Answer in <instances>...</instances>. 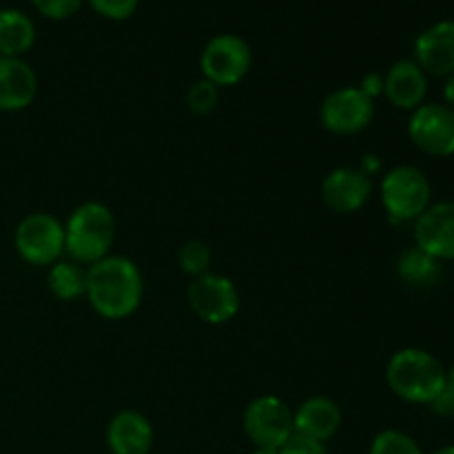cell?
<instances>
[{
  "label": "cell",
  "mask_w": 454,
  "mask_h": 454,
  "mask_svg": "<svg viewBox=\"0 0 454 454\" xmlns=\"http://www.w3.org/2000/svg\"><path fill=\"white\" fill-rule=\"evenodd\" d=\"M145 282L137 264L122 255H106L87 266V300L100 317L118 322L140 309Z\"/></svg>",
  "instance_id": "cell-1"
},
{
  "label": "cell",
  "mask_w": 454,
  "mask_h": 454,
  "mask_svg": "<svg viewBox=\"0 0 454 454\" xmlns=\"http://www.w3.org/2000/svg\"><path fill=\"white\" fill-rule=\"evenodd\" d=\"M388 388L399 399L417 406H430L448 386V371L424 348H402L386 366Z\"/></svg>",
  "instance_id": "cell-2"
},
{
  "label": "cell",
  "mask_w": 454,
  "mask_h": 454,
  "mask_svg": "<svg viewBox=\"0 0 454 454\" xmlns=\"http://www.w3.org/2000/svg\"><path fill=\"white\" fill-rule=\"evenodd\" d=\"M115 242V215L102 202H84L65 224V253L84 266L105 260Z\"/></svg>",
  "instance_id": "cell-3"
},
{
  "label": "cell",
  "mask_w": 454,
  "mask_h": 454,
  "mask_svg": "<svg viewBox=\"0 0 454 454\" xmlns=\"http://www.w3.org/2000/svg\"><path fill=\"white\" fill-rule=\"evenodd\" d=\"M381 204L390 222H415L433 200V184L421 168L412 164H399L390 168L381 180Z\"/></svg>",
  "instance_id": "cell-4"
},
{
  "label": "cell",
  "mask_w": 454,
  "mask_h": 454,
  "mask_svg": "<svg viewBox=\"0 0 454 454\" xmlns=\"http://www.w3.org/2000/svg\"><path fill=\"white\" fill-rule=\"evenodd\" d=\"M253 65V51L244 38L235 34H220L207 43L200 56L204 80L215 87H233L247 78Z\"/></svg>",
  "instance_id": "cell-5"
},
{
  "label": "cell",
  "mask_w": 454,
  "mask_h": 454,
  "mask_svg": "<svg viewBox=\"0 0 454 454\" xmlns=\"http://www.w3.org/2000/svg\"><path fill=\"white\" fill-rule=\"evenodd\" d=\"M13 244L27 264H56L65 253V224L49 213H31L18 224Z\"/></svg>",
  "instance_id": "cell-6"
},
{
  "label": "cell",
  "mask_w": 454,
  "mask_h": 454,
  "mask_svg": "<svg viewBox=\"0 0 454 454\" xmlns=\"http://www.w3.org/2000/svg\"><path fill=\"white\" fill-rule=\"evenodd\" d=\"M244 433L255 448H279L293 437V411L275 395L253 399L244 411Z\"/></svg>",
  "instance_id": "cell-7"
},
{
  "label": "cell",
  "mask_w": 454,
  "mask_h": 454,
  "mask_svg": "<svg viewBox=\"0 0 454 454\" xmlns=\"http://www.w3.org/2000/svg\"><path fill=\"white\" fill-rule=\"evenodd\" d=\"M189 306L204 324L222 326L239 313V291L229 278L217 273H204L189 284Z\"/></svg>",
  "instance_id": "cell-8"
},
{
  "label": "cell",
  "mask_w": 454,
  "mask_h": 454,
  "mask_svg": "<svg viewBox=\"0 0 454 454\" xmlns=\"http://www.w3.org/2000/svg\"><path fill=\"white\" fill-rule=\"evenodd\" d=\"M375 100L359 87H341L328 93L319 109L324 129L335 136H355L372 122Z\"/></svg>",
  "instance_id": "cell-9"
},
{
  "label": "cell",
  "mask_w": 454,
  "mask_h": 454,
  "mask_svg": "<svg viewBox=\"0 0 454 454\" xmlns=\"http://www.w3.org/2000/svg\"><path fill=\"white\" fill-rule=\"evenodd\" d=\"M412 145L434 158L454 155V114L446 105H421L408 122Z\"/></svg>",
  "instance_id": "cell-10"
},
{
  "label": "cell",
  "mask_w": 454,
  "mask_h": 454,
  "mask_svg": "<svg viewBox=\"0 0 454 454\" xmlns=\"http://www.w3.org/2000/svg\"><path fill=\"white\" fill-rule=\"evenodd\" d=\"M415 247L434 260H454V202L430 204L415 220Z\"/></svg>",
  "instance_id": "cell-11"
},
{
  "label": "cell",
  "mask_w": 454,
  "mask_h": 454,
  "mask_svg": "<svg viewBox=\"0 0 454 454\" xmlns=\"http://www.w3.org/2000/svg\"><path fill=\"white\" fill-rule=\"evenodd\" d=\"M372 182L362 168L340 167L333 168L322 182V200L331 211L348 215L364 208L371 200Z\"/></svg>",
  "instance_id": "cell-12"
},
{
  "label": "cell",
  "mask_w": 454,
  "mask_h": 454,
  "mask_svg": "<svg viewBox=\"0 0 454 454\" xmlns=\"http://www.w3.org/2000/svg\"><path fill=\"white\" fill-rule=\"evenodd\" d=\"M415 62L426 75H454V20H442L415 40Z\"/></svg>",
  "instance_id": "cell-13"
},
{
  "label": "cell",
  "mask_w": 454,
  "mask_h": 454,
  "mask_svg": "<svg viewBox=\"0 0 454 454\" xmlns=\"http://www.w3.org/2000/svg\"><path fill=\"white\" fill-rule=\"evenodd\" d=\"M428 93V75L415 60L395 62L384 75V96L395 109L415 111Z\"/></svg>",
  "instance_id": "cell-14"
},
{
  "label": "cell",
  "mask_w": 454,
  "mask_h": 454,
  "mask_svg": "<svg viewBox=\"0 0 454 454\" xmlns=\"http://www.w3.org/2000/svg\"><path fill=\"white\" fill-rule=\"evenodd\" d=\"M153 439V426L137 411L118 412L106 428L111 454H149Z\"/></svg>",
  "instance_id": "cell-15"
},
{
  "label": "cell",
  "mask_w": 454,
  "mask_h": 454,
  "mask_svg": "<svg viewBox=\"0 0 454 454\" xmlns=\"http://www.w3.org/2000/svg\"><path fill=\"white\" fill-rule=\"evenodd\" d=\"M38 78L22 58L0 56V111H22L35 100Z\"/></svg>",
  "instance_id": "cell-16"
},
{
  "label": "cell",
  "mask_w": 454,
  "mask_h": 454,
  "mask_svg": "<svg viewBox=\"0 0 454 454\" xmlns=\"http://www.w3.org/2000/svg\"><path fill=\"white\" fill-rule=\"evenodd\" d=\"M341 426V411L333 399L310 397L293 412V430L301 437L326 443Z\"/></svg>",
  "instance_id": "cell-17"
},
{
  "label": "cell",
  "mask_w": 454,
  "mask_h": 454,
  "mask_svg": "<svg viewBox=\"0 0 454 454\" xmlns=\"http://www.w3.org/2000/svg\"><path fill=\"white\" fill-rule=\"evenodd\" d=\"M35 43V27L16 9H0V56L20 58Z\"/></svg>",
  "instance_id": "cell-18"
},
{
  "label": "cell",
  "mask_w": 454,
  "mask_h": 454,
  "mask_svg": "<svg viewBox=\"0 0 454 454\" xmlns=\"http://www.w3.org/2000/svg\"><path fill=\"white\" fill-rule=\"evenodd\" d=\"M49 291L62 301H75L87 295V266L75 260H58L47 275Z\"/></svg>",
  "instance_id": "cell-19"
},
{
  "label": "cell",
  "mask_w": 454,
  "mask_h": 454,
  "mask_svg": "<svg viewBox=\"0 0 454 454\" xmlns=\"http://www.w3.org/2000/svg\"><path fill=\"white\" fill-rule=\"evenodd\" d=\"M397 273L411 286L426 288L437 282L439 275H442V264H439V260L430 257L428 253L421 251V248L412 247L403 251L402 257H399Z\"/></svg>",
  "instance_id": "cell-20"
},
{
  "label": "cell",
  "mask_w": 454,
  "mask_h": 454,
  "mask_svg": "<svg viewBox=\"0 0 454 454\" xmlns=\"http://www.w3.org/2000/svg\"><path fill=\"white\" fill-rule=\"evenodd\" d=\"M177 262H180V269L184 270L191 278H200V275L208 273L213 262V253L208 248V244L200 242V239H191L177 253Z\"/></svg>",
  "instance_id": "cell-21"
},
{
  "label": "cell",
  "mask_w": 454,
  "mask_h": 454,
  "mask_svg": "<svg viewBox=\"0 0 454 454\" xmlns=\"http://www.w3.org/2000/svg\"><path fill=\"white\" fill-rule=\"evenodd\" d=\"M371 454H424L419 443L402 430H384L371 443Z\"/></svg>",
  "instance_id": "cell-22"
},
{
  "label": "cell",
  "mask_w": 454,
  "mask_h": 454,
  "mask_svg": "<svg viewBox=\"0 0 454 454\" xmlns=\"http://www.w3.org/2000/svg\"><path fill=\"white\" fill-rule=\"evenodd\" d=\"M220 102V87H215L208 80H198L186 93V105L195 115H208L217 109Z\"/></svg>",
  "instance_id": "cell-23"
},
{
  "label": "cell",
  "mask_w": 454,
  "mask_h": 454,
  "mask_svg": "<svg viewBox=\"0 0 454 454\" xmlns=\"http://www.w3.org/2000/svg\"><path fill=\"white\" fill-rule=\"evenodd\" d=\"M89 4L93 7V12L109 20H127L136 13L140 0H89Z\"/></svg>",
  "instance_id": "cell-24"
},
{
  "label": "cell",
  "mask_w": 454,
  "mask_h": 454,
  "mask_svg": "<svg viewBox=\"0 0 454 454\" xmlns=\"http://www.w3.org/2000/svg\"><path fill=\"white\" fill-rule=\"evenodd\" d=\"M34 7L43 13L44 18L51 20H65L71 18L80 9L82 0H31Z\"/></svg>",
  "instance_id": "cell-25"
},
{
  "label": "cell",
  "mask_w": 454,
  "mask_h": 454,
  "mask_svg": "<svg viewBox=\"0 0 454 454\" xmlns=\"http://www.w3.org/2000/svg\"><path fill=\"white\" fill-rule=\"evenodd\" d=\"M279 454H328V448L326 443L293 433V437L279 448Z\"/></svg>",
  "instance_id": "cell-26"
},
{
  "label": "cell",
  "mask_w": 454,
  "mask_h": 454,
  "mask_svg": "<svg viewBox=\"0 0 454 454\" xmlns=\"http://www.w3.org/2000/svg\"><path fill=\"white\" fill-rule=\"evenodd\" d=\"M430 408H433L437 415L452 417L454 415V393L452 390H448V386H446V390H443V393H439V397L430 403Z\"/></svg>",
  "instance_id": "cell-27"
},
{
  "label": "cell",
  "mask_w": 454,
  "mask_h": 454,
  "mask_svg": "<svg viewBox=\"0 0 454 454\" xmlns=\"http://www.w3.org/2000/svg\"><path fill=\"white\" fill-rule=\"evenodd\" d=\"M359 89H362L366 96H371L372 100H375L377 96H381V93H384V75L368 74L366 78L362 80V84H359Z\"/></svg>",
  "instance_id": "cell-28"
},
{
  "label": "cell",
  "mask_w": 454,
  "mask_h": 454,
  "mask_svg": "<svg viewBox=\"0 0 454 454\" xmlns=\"http://www.w3.org/2000/svg\"><path fill=\"white\" fill-rule=\"evenodd\" d=\"M443 100H446V106L454 114V75L446 78V84H443Z\"/></svg>",
  "instance_id": "cell-29"
},
{
  "label": "cell",
  "mask_w": 454,
  "mask_h": 454,
  "mask_svg": "<svg viewBox=\"0 0 454 454\" xmlns=\"http://www.w3.org/2000/svg\"><path fill=\"white\" fill-rule=\"evenodd\" d=\"M359 168H362V171L366 173L368 177H371L372 173L380 171V160H377L375 155H366V160H364V164H362V167H359Z\"/></svg>",
  "instance_id": "cell-30"
},
{
  "label": "cell",
  "mask_w": 454,
  "mask_h": 454,
  "mask_svg": "<svg viewBox=\"0 0 454 454\" xmlns=\"http://www.w3.org/2000/svg\"><path fill=\"white\" fill-rule=\"evenodd\" d=\"M448 390H452L454 393V364L450 371H448Z\"/></svg>",
  "instance_id": "cell-31"
},
{
  "label": "cell",
  "mask_w": 454,
  "mask_h": 454,
  "mask_svg": "<svg viewBox=\"0 0 454 454\" xmlns=\"http://www.w3.org/2000/svg\"><path fill=\"white\" fill-rule=\"evenodd\" d=\"M253 454H279V450H275V448H255Z\"/></svg>",
  "instance_id": "cell-32"
},
{
  "label": "cell",
  "mask_w": 454,
  "mask_h": 454,
  "mask_svg": "<svg viewBox=\"0 0 454 454\" xmlns=\"http://www.w3.org/2000/svg\"><path fill=\"white\" fill-rule=\"evenodd\" d=\"M430 454H454V446H443V448H439V450H434Z\"/></svg>",
  "instance_id": "cell-33"
}]
</instances>
